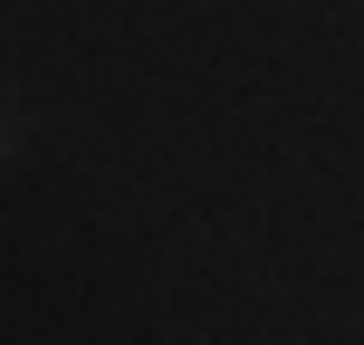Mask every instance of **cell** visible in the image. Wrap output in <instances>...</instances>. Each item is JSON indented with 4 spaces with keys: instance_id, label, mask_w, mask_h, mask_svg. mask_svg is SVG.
Masks as SVG:
<instances>
[{
    "instance_id": "1",
    "label": "cell",
    "mask_w": 364,
    "mask_h": 345,
    "mask_svg": "<svg viewBox=\"0 0 364 345\" xmlns=\"http://www.w3.org/2000/svg\"><path fill=\"white\" fill-rule=\"evenodd\" d=\"M19 134H29V106H19V96H10V87H0V154H10V144H19Z\"/></svg>"
}]
</instances>
